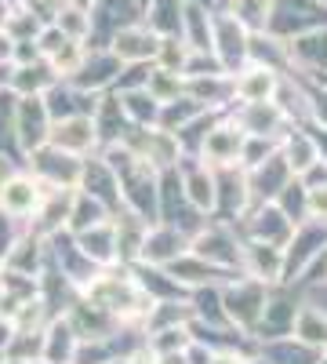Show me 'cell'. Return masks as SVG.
<instances>
[{
  "instance_id": "cell-5",
  "label": "cell",
  "mask_w": 327,
  "mask_h": 364,
  "mask_svg": "<svg viewBox=\"0 0 327 364\" xmlns=\"http://www.w3.org/2000/svg\"><path fill=\"white\" fill-rule=\"evenodd\" d=\"M236 230H240L244 240H262V245L284 248L291 240V233H294V223L284 215L273 200H258V204H251L244 211L240 219H236Z\"/></svg>"
},
{
  "instance_id": "cell-32",
  "label": "cell",
  "mask_w": 327,
  "mask_h": 364,
  "mask_svg": "<svg viewBox=\"0 0 327 364\" xmlns=\"http://www.w3.org/2000/svg\"><path fill=\"white\" fill-rule=\"evenodd\" d=\"M273 204L284 211V215H287L294 226L306 223V219H309V215H306V182H302L299 175H291V178H287V186L273 197Z\"/></svg>"
},
{
  "instance_id": "cell-42",
  "label": "cell",
  "mask_w": 327,
  "mask_h": 364,
  "mask_svg": "<svg viewBox=\"0 0 327 364\" xmlns=\"http://www.w3.org/2000/svg\"><path fill=\"white\" fill-rule=\"evenodd\" d=\"M11 51H15V37L0 26V63H11Z\"/></svg>"
},
{
  "instance_id": "cell-30",
  "label": "cell",
  "mask_w": 327,
  "mask_h": 364,
  "mask_svg": "<svg viewBox=\"0 0 327 364\" xmlns=\"http://www.w3.org/2000/svg\"><path fill=\"white\" fill-rule=\"evenodd\" d=\"M182 8L186 0H145V22H150L153 33L160 37H178V29H182Z\"/></svg>"
},
{
  "instance_id": "cell-35",
  "label": "cell",
  "mask_w": 327,
  "mask_h": 364,
  "mask_svg": "<svg viewBox=\"0 0 327 364\" xmlns=\"http://www.w3.org/2000/svg\"><path fill=\"white\" fill-rule=\"evenodd\" d=\"M306 87V124L327 128V84H302Z\"/></svg>"
},
{
  "instance_id": "cell-13",
  "label": "cell",
  "mask_w": 327,
  "mask_h": 364,
  "mask_svg": "<svg viewBox=\"0 0 327 364\" xmlns=\"http://www.w3.org/2000/svg\"><path fill=\"white\" fill-rule=\"evenodd\" d=\"M182 252H189V233H182L171 223H150L145 226V237H142V248H138V262L167 266Z\"/></svg>"
},
{
  "instance_id": "cell-20",
  "label": "cell",
  "mask_w": 327,
  "mask_h": 364,
  "mask_svg": "<svg viewBox=\"0 0 327 364\" xmlns=\"http://www.w3.org/2000/svg\"><path fill=\"white\" fill-rule=\"evenodd\" d=\"M186 95L193 102H200L211 113H226L236 99H233V77L229 73H207V77H186Z\"/></svg>"
},
{
  "instance_id": "cell-1",
  "label": "cell",
  "mask_w": 327,
  "mask_h": 364,
  "mask_svg": "<svg viewBox=\"0 0 327 364\" xmlns=\"http://www.w3.org/2000/svg\"><path fill=\"white\" fill-rule=\"evenodd\" d=\"M80 295L92 299L106 314H113L124 328H142L145 317H150V306H153V299L145 295L142 284L135 281L131 266H121V262L99 269L95 277L80 288Z\"/></svg>"
},
{
  "instance_id": "cell-37",
  "label": "cell",
  "mask_w": 327,
  "mask_h": 364,
  "mask_svg": "<svg viewBox=\"0 0 327 364\" xmlns=\"http://www.w3.org/2000/svg\"><path fill=\"white\" fill-rule=\"evenodd\" d=\"M306 215L316 223H327V178L306 186Z\"/></svg>"
},
{
  "instance_id": "cell-31",
  "label": "cell",
  "mask_w": 327,
  "mask_h": 364,
  "mask_svg": "<svg viewBox=\"0 0 327 364\" xmlns=\"http://www.w3.org/2000/svg\"><path fill=\"white\" fill-rule=\"evenodd\" d=\"M142 87L164 106V102L178 99V95L186 91V77H182V73H171V70H160V66H150V73H145Z\"/></svg>"
},
{
  "instance_id": "cell-4",
  "label": "cell",
  "mask_w": 327,
  "mask_h": 364,
  "mask_svg": "<svg viewBox=\"0 0 327 364\" xmlns=\"http://www.w3.org/2000/svg\"><path fill=\"white\" fill-rule=\"evenodd\" d=\"M80 168H84V157H73L66 149H58L51 142L37 146L33 154H26V171L40 182V190H77L80 182Z\"/></svg>"
},
{
  "instance_id": "cell-24",
  "label": "cell",
  "mask_w": 327,
  "mask_h": 364,
  "mask_svg": "<svg viewBox=\"0 0 327 364\" xmlns=\"http://www.w3.org/2000/svg\"><path fill=\"white\" fill-rule=\"evenodd\" d=\"M77 240V248L84 252L87 262H95L99 269L106 266H116V245H113V219L92 226V230H84V233H73Z\"/></svg>"
},
{
  "instance_id": "cell-39",
  "label": "cell",
  "mask_w": 327,
  "mask_h": 364,
  "mask_svg": "<svg viewBox=\"0 0 327 364\" xmlns=\"http://www.w3.org/2000/svg\"><path fill=\"white\" fill-rule=\"evenodd\" d=\"M302 277H309V281H316V284H327V245H323V248H320V255L306 266Z\"/></svg>"
},
{
  "instance_id": "cell-25",
  "label": "cell",
  "mask_w": 327,
  "mask_h": 364,
  "mask_svg": "<svg viewBox=\"0 0 327 364\" xmlns=\"http://www.w3.org/2000/svg\"><path fill=\"white\" fill-rule=\"evenodd\" d=\"M55 80H58V73L51 70V63H48V58H37V63L11 66L8 87L15 91V95H44Z\"/></svg>"
},
{
  "instance_id": "cell-14",
  "label": "cell",
  "mask_w": 327,
  "mask_h": 364,
  "mask_svg": "<svg viewBox=\"0 0 327 364\" xmlns=\"http://www.w3.org/2000/svg\"><path fill=\"white\" fill-rule=\"evenodd\" d=\"M160 44V33H153L150 26H121L109 33V51L121 58V66H138V63H153Z\"/></svg>"
},
{
  "instance_id": "cell-44",
  "label": "cell",
  "mask_w": 327,
  "mask_h": 364,
  "mask_svg": "<svg viewBox=\"0 0 327 364\" xmlns=\"http://www.w3.org/2000/svg\"><path fill=\"white\" fill-rule=\"evenodd\" d=\"M0 364H33V360H18V357H4Z\"/></svg>"
},
{
  "instance_id": "cell-8",
  "label": "cell",
  "mask_w": 327,
  "mask_h": 364,
  "mask_svg": "<svg viewBox=\"0 0 327 364\" xmlns=\"http://www.w3.org/2000/svg\"><path fill=\"white\" fill-rule=\"evenodd\" d=\"M240 149H244V132L222 113L215 124L204 132V142H200L196 157L211 171H222V168H240Z\"/></svg>"
},
{
  "instance_id": "cell-36",
  "label": "cell",
  "mask_w": 327,
  "mask_h": 364,
  "mask_svg": "<svg viewBox=\"0 0 327 364\" xmlns=\"http://www.w3.org/2000/svg\"><path fill=\"white\" fill-rule=\"evenodd\" d=\"M113 343L109 339H80L73 350V364H106L113 360Z\"/></svg>"
},
{
  "instance_id": "cell-9",
  "label": "cell",
  "mask_w": 327,
  "mask_h": 364,
  "mask_svg": "<svg viewBox=\"0 0 327 364\" xmlns=\"http://www.w3.org/2000/svg\"><path fill=\"white\" fill-rule=\"evenodd\" d=\"M40 200H44V190L29 171H8L4 178H0V215L29 226V219L37 215Z\"/></svg>"
},
{
  "instance_id": "cell-45",
  "label": "cell",
  "mask_w": 327,
  "mask_h": 364,
  "mask_svg": "<svg viewBox=\"0 0 327 364\" xmlns=\"http://www.w3.org/2000/svg\"><path fill=\"white\" fill-rule=\"evenodd\" d=\"M0 291H4V266H0Z\"/></svg>"
},
{
  "instance_id": "cell-43",
  "label": "cell",
  "mask_w": 327,
  "mask_h": 364,
  "mask_svg": "<svg viewBox=\"0 0 327 364\" xmlns=\"http://www.w3.org/2000/svg\"><path fill=\"white\" fill-rule=\"evenodd\" d=\"M8 77H11V63H0V87H8Z\"/></svg>"
},
{
  "instance_id": "cell-18",
  "label": "cell",
  "mask_w": 327,
  "mask_h": 364,
  "mask_svg": "<svg viewBox=\"0 0 327 364\" xmlns=\"http://www.w3.org/2000/svg\"><path fill=\"white\" fill-rule=\"evenodd\" d=\"M248 175V190H251V200L258 204V200H273L284 186H287V178H291V168L284 164V157H280V146H277V154H270L262 164H255V168H248L244 171Z\"/></svg>"
},
{
  "instance_id": "cell-34",
  "label": "cell",
  "mask_w": 327,
  "mask_h": 364,
  "mask_svg": "<svg viewBox=\"0 0 327 364\" xmlns=\"http://www.w3.org/2000/svg\"><path fill=\"white\" fill-rule=\"evenodd\" d=\"M189 44L182 41V37H160V44H157V55H153V66H160V70H171V73H182L186 70V58H189Z\"/></svg>"
},
{
  "instance_id": "cell-21",
  "label": "cell",
  "mask_w": 327,
  "mask_h": 364,
  "mask_svg": "<svg viewBox=\"0 0 327 364\" xmlns=\"http://www.w3.org/2000/svg\"><path fill=\"white\" fill-rule=\"evenodd\" d=\"M80 336L70 324L66 314H55L44 324V346H40V364H73V350H77Z\"/></svg>"
},
{
  "instance_id": "cell-16",
  "label": "cell",
  "mask_w": 327,
  "mask_h": 364,
  "mask_svg": "<svg viewBox=\"0 0 327 364\" xmlns=\"http://www.w3.org/2000/svg\"><path fill=\"white\" fill-rule=\"evenodd\" d=\"M229 77H233V99L236 102H270L284 73H277L270 66H258V63H244Z\"/></svg>"
},
{
  "instance_id": "cell-26",
  "label": "cell",
  "mask_w": 327,
  "mask_h": 364,
  "mask_svg": "<svg viewBox=\"0 0 327 364\" xmlns=\"http://www.w3.org/2000/svg\"><path fill=\"white\" fill-rule=\"evenodd\" d=\"M291 339H299L309 350H327V314L316 306H299L291 321Z\"/></svg>"
},
{
  "instance_id": "cell-7",
  "label": "cell",
  "mask_w": 327,
  "mask_h": 364,
  "mask_svg": "<svg viewBox=\"0 0 327 364\" xmlns=\"http://www.w3.org/2000/svg\"><path fill=\"white\" fill-rule=\"evenodd\" d=\"M226 117L233 120L244 135H258V139H284V132L294 124V120L270 99V102H233L226 109Z\"/></svg>"
},
{
  "instance_id": "cell-3",
  "label": "cell",
  "mask_w": 327,
  "mask_h": 364,
  "mask_svg": "<svg viewBox=\"0 0 327 364\" xmlns=\"http://www.w3.org/2000/svg\"><path fill=\"white\" fill-rule=\"evenodd\" d=\"M218 295H222V310H226V321L244 331V336H255V328L265 314V302H270L273 288L262 284L251 273H240V277H229L218 284Z\"/></svg>"
},
{
  "instance_id": "cell-46",
  "label": "cell",
  "mask_w": 327,
  "mask_h": 364,
  "mask_svg": "<svg viewBox=\"0 0 327 364\" xmlns=\"http://www.w3.org/2000/svg\"><path fill=\"white\" fill-rule=\"evenodd\" d=\"M106 364H124V357H113V360H106Z\"/></svg>"
},
{
  "instance_id": "cell-48",
  "label": "cell",
  "mask_w": 327,
  "mask_h": 364,
  "mask_svg": "<svg viewBox=\"0 0 327 364\" xmlns=\"http://www.w3.org/2000/svg\"><path fill=\"white\" fill-rule=\"evenodd\" d=\"M87 4H95V0H87Z\"/></svg>"
},
{
  "instance_id": "cell-38",
  "label": "cell",
  "mask_w": 327,
  "mask_h": 364,
  "mask_svg": "<svg viewBox=\"0 0 327 364\" xmlns=\"http://www.w3.org/2000/svg\"><path fill=\"white\" fill-rule=\"evenodd\" d=\"M11 120H15V91L0 87V149L11 139Z\"/></svg>"
},
{
  "instance_id": "cell-2",
  "label": "cell",
  "mask_w": 327,
  "mask_h": 364,
  "mask_svg": "<svg viewBox=\"0 0 327 364\" xmlns=\"http://www.w3.org/2000/svg\"><path fill=\"white\" fill-rule=\"evenodd\" d=\"M189 252L204 262L218 266L222 273H244V237L236 223H226L218 215L204 219L189 233Z\"/></svg>"
},
{
  "instance_id": "cell-11",
  "label": "cell",
  "mask_w": 327,
  "mask_h": 364,
  "mask_svg": "<svg viewBox=\"0 0 327 364\" xmlns=\"http://www.w3.org/2000/svg\"><path fill=\"white\" fill-rule=\"evenodd\" d=\"M248 29L236 22L229 11L211 15V51L218 55V63L226 73H236L248 63Z\"/></svg>"
},
{
  "instance_id": "cell-41",
  "label": "cell",
  "mask_w": 327,
  "mask_h": 364,
  "mask_svg": "<svg viewBox=\"0 0 327 364\" xmlns=\"http://www.w3.org/2000/svg\"><path fill=\"white\" fill-rule=\"evenodd\" d=\"M11 339H15V321H11V317H4V314H0V350H4V353H8Z\"/></svg>"
},
{
  "instance_id": "cell-33",
  "label": "cell",
  "mask_w": 327,
  "mask_h": 364,
  "mask_svg": "<svg viewBox=\"0 0 327 364\" xmlns=\"http://www.w3.org/2000/svg\"><path fill=\"white\" fill-rule=\"evenodd\" d=\"M270 11H273V0H233V18L240 22L248 33H262L270 26Z\"/></svg>"
},
{
  "instance_id": "cell-6",
  "label": "cell",
  "mask_w": 327,
  "mask_h": 364,
  "mask_svg": "<svg viewBox=\"0 0 327 364\" xmlns=\"http://www.w3.org/2000/svg\"><path fill=\"white\" fill-rule=\"evenodd\" d=\"M51 135V117L44 106V95H15V120H11V139L18 154H33Z\"/></svg>"
},
{
  "instance_id": "cell-10",
  "label": "cell",
  "mask_w": 327,
  "mask_h": 364,
  "mask_svg": "<svg viewBox=\"0 0 327 364\" xmlns=\"http://www.w3.org/2000/svg\"><path fill=\"white\" fill-rule=\"evenodd\" d=\"M287 70L306 80H320L327 73V26L287 37Z\"/></svg>"
},
{
  "instance_id": "cell-22",
  "label": "cell",
  "mask_w": 327,
  "mask_h": 364,
  "mask_svg": "<svg viewBox=\"0 0 327 364\" xmlns=\"http://www.w3.org/2000/svg\"><path fill=\"white\" fill-rule=\"evenodd\" d=\"M80 190H87L92 197H99L113 215L121 211V186H116V175L109 171V164L102 157H92V161H84L80 168V182H77Z\"/></svg>"
},
{
  "instance_id": "cell-17",
  "label": "cell",
  "mask_w": 327,
  "mask_h": 364,
  "mask_svg": "<svg viewBox=\"0 0 327 364\" xmlns=\"http://www.w3.org/2000/svg\"><path fill=\"white\" fill-rule=\"evenodd\" d=\"M280 157H284V164L291 168V175H309L316 164H320V149H316V139H313V132L309 128H302V124H291L287 132H284V139H280Z\"/></svg>"
},
{
  "instance_id": "cell-28",
  "label": "cell",
  "mask_w": 327,
  "mask_h": 364,
  "mask_svg": "<svg viewBox=\"0 0 327 364\" xmlns=\"http://www.w3.org/2000/svg\"><path fill=\"white\" fill-rule=\"evenodd\" d=\"M258 357L265 364H320V350H309V346H302L299 339H291V336L262 339Z\"/></svg>"
},
{
  "instance_id": "cell-29",
  "label": "cell",
  "mask_w": 327,
  "mask_h": 364,
  "mask_svg": "<svg viewBox=\"0 0 327 364\" xmlns=\"http://www.w3.org/2000/svg\"><path fill=\"white\" fill-rule=\"evenodd\" d=\"M113 91H116V99H121V106H124V113L135 128H153L157 124L160 102L145 87H113Z\"/></svg>"
},
{
  "instance_id": "cell-15",
  "label": "cell",
  "mask_w": 327,
  "mask_h": 364,
  "mask_svg": "<svg viewBox=\"0 0 327 364\" xmlns=\"http://www.w3.org/2000/svg\"><path fill=\"white\" fill-rule=\"evenodd\" d=\"M51 146L66 149L73 157H87L92 149H99V132H95V120L87 113H77V117H62V120H51V135H48Z\"/></svg>"
},
{
  "instance_id": "cell-27",
  "label": "cell",
  "mask_w": 327,
  "mask_h": 364,
  "mask_svg": "<svg viewBox=\"0 0 327 364\" xmlns=\"http://www.w3.org/2000/svg\"><path fill=\"white\" fill-rule=\"evenodd\" d=\"M106 219H113V211L99 200V197H92L87 190H73V204H70V219H66V230L70 233H84V230H92V226H99V223H106Z\"/></svg>"
},
{
  "instance_id": "cell-23",
  "label": "cell",
  "mask_w": 327,
  "mask_h": 364,
  "mask_svg": "<svg viewBox=\"0 0 327 364\" xmlns=\"http://www.w3.org/2000/svg\"><path fill=\"white\" fill-rule=\"evenodd\" d=\"M164 269L171 273V281H174V284H182L186 291H193V288H200V284H215V281L229 277V273H222L218 266H211V262L196 259L193 252H182L174 262H167Z\"/></svg>"
},
{
  "instance_id": "cell-40",
  "label": "cell",
  "mask_w": 327,
  "mask_h": 364,
  "mask_svg": "<svg viewBox=\"0 0 327 364\" xmlns=\"http://www.w3.org/2000/svg\"><path fill=\"white\" fill-rule=\"evenodd\" d=\"M251 350H215L211 364H251Z\"/></svg>"
},
{
  "instance_id": "cell-19",
  "label": "cell",
  "mask_w": 327,
  "mask_h": 364,
  "mask_svg": "<svg viewBox=\"0 0 327 364\" xmlns=\"http://www.w3.org/2000/svg\"><path fill=\"white\" fill-rule=\"evenodd\" d=\"M244 273H251L270 288L284 284V248L262 245V240H244Z\"/></svg>"
},
{
  "instance_id": "cell-47",
  "label": "cell",
  "mask_w": 327,
  "mask_h": 364,
  "mask_svg": "<svg viewBox=\"0 0 327 364\" xmlns=\"http://www.w3.org/2000/svg\"><path fill=\"white\" fill-rule=\"evenodd\" d=\"M320 364H327V350H323V353H320Z\"/></svg>"
},
{
  "instance_id": "cell-12",
  "label": "cell",
  "mask_w": 327,
  "mask_h": 364,
  "mask_svg": "<svg viewBox=\"0 0 327 364\" xmlns=\"http://www.w3.org/2000/svg\"><path fill=\"white\" fill-rule=\"evenodd\" d=\"M121 58H116L109 48H92L87 44L84 51V63L77 66V73L70 77V84L92 91V95H102V91H109L116 84V77H121Z\"/></svg>"
}]
</instances>
